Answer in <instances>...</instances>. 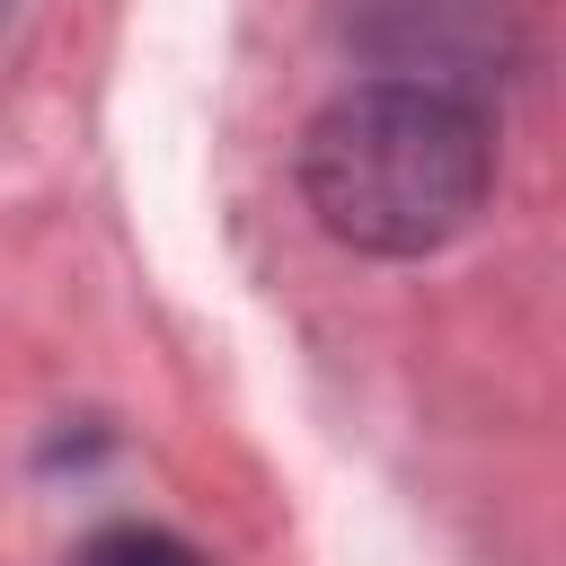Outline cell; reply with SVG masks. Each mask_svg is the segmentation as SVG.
Segmentation results:
<instances>
[{
	"mask_svg": "<svg viewBox=\"0 0 566 566\" xmlns=\"http://www.w3.org/2000/svg\"><path fill=\"white\" fill-rule=\"evenodd\" d=\"M71 566H203V557H195L186 539L150 531V522H115V531L80 539V548H71Z\"/></svg>",
	"mask_w": 566,
	"mask_h": 566,
	"instance_id": "obj_2",
	"label": "cell"
},
{
	"mask_svg": "<svg viewBox=\"0 0 566 566\" xmlns=\"http://www.w3.org/2000/svg\"><path fill=\"white\" fill-rule=\"evenodd\" d=\"M495 186V124L460 88L363 80L301 133V195L327 239L363 256H424L478 221Z\"/></svg>",
	"mask_w": 566,
	"mask_h": 566,
	"instance_id": "obj_1",
	"label": "cell"
}]
</instances>
